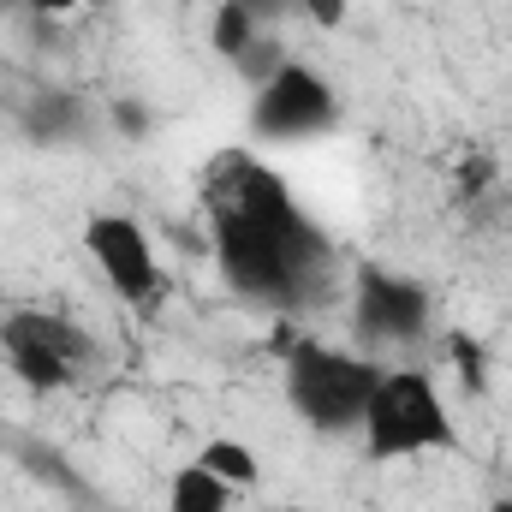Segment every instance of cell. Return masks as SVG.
I'll use <instances>...</instances> for the list:
<instances>
[{"mask_svg": "<svg viewBox=\"0 0 512 512\" xmlns=\"http://www.w3.org/2000/svg\"><path fill=\"white\" fill-rule=\"evenodd\" d=\"M203 215H209L215 262L227 286L256 304H298L334 256L322 227L298 209L292 185L274 167L251 161L245 149H221L209 161Z\"/></svg>", "mask_w": 512, "mask_h": 512, "instance_id": "cell-1", "label": "cell"}, {"mask_svg": "<svg viewBox=\"0 0 512 512\" xmlns=\"http://www.w3.org/2000/svg\"><path fill=\"white\" fill-rule=\"evenodd\" d=\"M376 382H382V364L364 358V352L322 346V340H298V346L286 352V399H292V411H298L310 429H322V435L358 429Z\"/></svg>", "mask_w": 512, "mask_h": 512, "instance_id": "cell-2", "label": "cell"}, {"mask_svg": "<svg viewBox=\"0 0 512 512\" xmlns=\"http://www.w3.org/2000/svg\"><path fill=\"white\" fill-rule=\"evenodd\" d=\"M358 429L370 441V459H417L453 447V417L429 370H382Z\"/></svg>", "mask_w": 512, "mask_h": 512, "instance_id": "cell-3", "label": "cell"}, {"mask_svg": "<svg viewBox=\"0 0 512 512\" xmlns=\"http://www.w3.org/2000/svg\"><path fill=\"white\" fill-rule=\"evenodd\" d=\"M0 352L30 393H60L84 376V364H96V340L48 310H12L0 322Z\"/></svg>", "mask_w": 512, "mask_h": 512, "instance_id": "cell-4", "label": "cell"}, {"mask_svg": "<svg viewBox=\"0 0 512 512\" xmlns=\"http://www.w3.org/2000/svg\"><path fill=\"white\" fill-rule=\"evenodd\" d=\"M334 120H340V102H334L328 78L298 60H280L251 102V131L262 143H298V137L328 131Z\"/></svg>", "mask_w": 512, "mask_h": 512, "instance_id": "cell-5", "label": "cell"}, {"mask_svg": "<svg viewBox=\"0 0 512 512\" xmlns=\"http://www.w3.org/2000/svg\"><path fill=\"white\" fill-rule=\"evenodd\" d=\"M423 328H429V292L411 274H393L382 262H358V280H352L358 346H411Z\"/></svg>", "mask_w": 512, "mask_h": 512, "instance_id": "cell-6", "label": "cell"}, {"mask_svg": "<svg viewBox=\"0 0 512 512\" xmlns=\"http://www.w3.org/2000/svg\"><path fill=\"white\" fill-rule=\"evenodd\" d=\"M84 251L96 256L102 280H108L126 304H155V298H161V286H167L161 256H155L149 233H143L131 215H114V209L90 215V227H84Z\"/></svg>", "mask_w": 512, "mask_h": 512, "instance_id": "cell-7", "label": "cell"}, {"mask_svg": "<svg viewBox=\"0 0 512 512\" xmlns=\"http://www.w3.org/2000/svg\"><path fill=\"white\" fill-rule=\"evenodd\" d=\"M233 507V483H221L209 465H179L167 483V512H227Z\"/></svg>", "mask_w": 512, "mask_h": 512, "instance_id": "cell-8", "label": "cell"}, {"mask_svg": "<svg viewBox=\"0 0 512 512\" xmlns=\"http://www.w3.org/2000/svg\"><path fill=\"white\" fill-rule=\"evenodd\" d=\"M197 465H209V471H215L221 483H233V489H251V483H256V453L245 447V441H233V435L209 441Z\"/></svg>", "mask_w": 512, "mask_h": 512, "instance_id": "cell-9", "label": "cell"}, {"mask_svg": "<svg viewBox=\"0 0 512 512\" xmlns=\"http://www.w3.org/2000/svg\"><path fill=\"white\" fill-rule=\"evenodd\" d=\"M209 36H215V54H227V60H245L256 42H262V36H256V18L239 0H227V6L215 12V30H209Z\"/></svg>", "mask_w": 512, "mask_h": 512, "instance_id": "cell-10", "label": "cell"}, {"mask_svg": "<svg viewBox=\"0 0 512 512\" xmlns=\"http://www.w3.org/2000/svg\"><path fill=\"white\" fill-rule=\"evenodd\" d=\"M24 126L36 131V137H78V126H84V108H78V96H48V102H36V114L24 120Z\"/></svg>", "mask_w": 512, "mask_h": 512, "instance_id": "cell-11", "label": "cell"}, {"mask_svg": "<svg viewBox=\"0 0 512 512\" xmlns=\"http://www.w3.org/2000/svg\"><path fill=\"white\" fill-rule=\"evenodd\" d=\"M298 6H304V12H310L322 30H334V24L346 18V6H352V0H298Z\"/></svg>", "mask_w": 512, "mask_h": 512, "instance_id": "cell-12", "label": "cell"}, {"mask_svg": "<svg viewBox=\"0 0 512 512\" xmlns=\"http://www.w3.org/2000/svg\"><path fill=\"white\" fill-rule=\"evenodd\" d=\"M453 358H459V370L471 376V387H483V358H477V346H471L465 334H453Z\"/></svg>", "mask_w": 512, "mask_h": 512, "instance_id": "cell-13", "label": "cell"}, {"mask_svg": "<svg viewBox=\"0 0 512 512\" xmlns=\"http://www.w3.org/2000/svg\"><path fill=\"white\" fill-rule=\"evenodd\" d=\"M239 6H245L256 24H262V18H274V12H286V6H298V0H239Z\"/></svg>", "mask_w": 512, "mask_h": 512, "instance_id": "cell-14", "label": "cell"}, {"mask_svg": "<svg viewBox=\"0 0 512 512\" xmlns=\"http://www.w3.org/2000/svg\"><path fill=\"white\" fill-rule=\"evenodd\" d=\"M114 114H120V126H126L131 137H137V131L149 126V120H143V108H137V102H114Z\"/></svg>", "mask_w": 512, "mask_h": 512, "instance_id": "cell-15", "label": "cell"}, {"mask_svg": "<svg viewBox=\"0 0 512 512\" xmlns=\"http://www.w3.org/2000/svg\"><path fill=\"white\" fill-rule=\"evenodd\" d=\"M36 12H72V6H84V0H30Z\"/></svg>", "mask_w": 512, "mask_h": 512, "instance_id": "cell-16", "label": "cell"}, {"mask_svg": "<svg viewBox=\"0 0 512 512\" xmlns=\"http://www.w3.org/2000/svg\"><path fill=\"white\" fill-rule=\"evenodd\" d=\"M495 512H512V501H495Z\"/></svg>", "mask_w": 512, "mask_h": 512, "instance_id": "cell-17", "label": "cell"}, {"mask_svg": "<svg viewBox=\"0 0 512 512\" xmlns=\"http://www.w3.org/2000/svg\"><path fill=\"white\" fill-rule=\"evenodd\" d=\"M0 6H12V0H0Z\"/></svg>", "mask_w": 512, "mask_h": 512, "instance_id": "cell-18", "label": "cell"}]
</instances>
